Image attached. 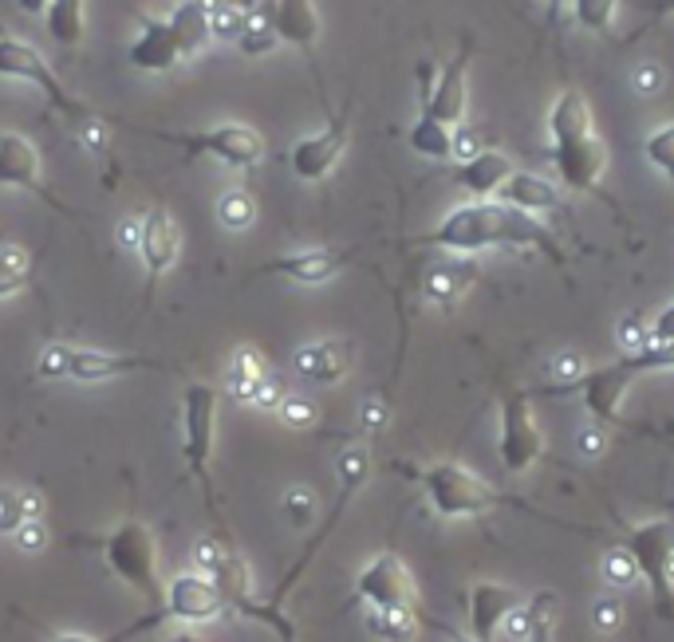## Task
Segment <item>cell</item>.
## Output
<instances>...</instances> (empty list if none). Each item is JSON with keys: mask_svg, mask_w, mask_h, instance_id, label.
Segmentation results:
<instances>
[{"mask_svg": "<svg viewBox=\"0 0 674 642\" xmlns=\"http://www.w3.org/2000/svg\"><path fill=\"white\" fill-rule=\"evenodd\" d=\"M347 134H351V103H347L320 134H308V138H300V142L288 150L292 174H296L300 182H324L339 166L343 150H347Z\"/></svg>", "mask_w": 674, "mask_h": 642, "instance_id": "9c48e42d", "label": "cell"}, {"mask_svg": "<svg viewBox=\"0 0 674 642\" xmlns=\"http://www.w3.org/2000/svg\"><path fill=\"white\" fill-rule=\"evenodd\" d=\"M406 142H410V150L418 154V158H430V162H450L454 158V142H458V134L454 127H446L442 119H434V115H418L410 130H406Z\"/></svg>", "mask_w": 674, "mask_h": 642, "instance_id": "cb8c5ba5", "label": "cell"}, {"mask_svg": "<svg viewBox=\"0 0 674 642\" xmlns=\"http://www.w3.org/2000/svg\"><path fill=\"white\" fill-rule=\"evenodd\" d=\"M71 371V347L68 343H48L40 355V379H68Z\"/></svg>", "mask_w": 674, "mask_h": 642, "instance_id": "b9f144b4", "label": "cell"}, {"mask_svg": "<svg viewBox=\"0 0 674 642\" xmlns=\"http://www.w3.org/2000/svg\"><path fill=\"white\" fill-rule=\"evenodd\" d=\"M548 134H552V166L560 182L572 193L600 197L615 209V201L600 190V178L607 174V146L596 134L592 107L580 87H564L548 111Z\"/></svg>", "mask_w": 674, "mask_h": 642, "instance_id": "7a4b0ae2", "label": "cell"}, {"mask_svg": "<svg viewBox=\"0 0 674 642\" xmlns=\"http://www.w3.org/2000/svg\"><path fill=\"white\" fill-rule=\"evenodd\" d=\"M505 205H513V209H525V213H537V209H560V193L556 186H548L544 178H533V174H513L509 182H505V190L497 193Z\"/></svg>", "mask_w": 674, "mask_h": 642, "instance_id": "484cf974", "label": "cell"}, {"mask_svg": "<svg viewBox=\"0 0 674 642\" xmlns=\"http://www.w3.org/2000/svg\"><path fill=\"white\" fill-rule=\"evenodd\" d=\"M651 343H674V304L651 323Z\"/></svg>", "mask_w": 674, "mask_h": 642, "instance_id": "f907efd6", "label": "cell"}, {"mask_svg": "<svg viewBox=\"0 0 674 642\" xmlns=\"http://www.w3.org/2000/svg\"><path fill=\"white\" fill-rule=\"evenodd\" d=\"M513 174H517V166H513V158L505 150H477L466 162L454 166L450 178H454V186L473 193L477 201H489V197H497V193L505 190V182Z\"/></svg>", "mask_w": 674, "mask_h": 642, "instance_id": "e0dca14e", "label": "cell"}, {"mask_svg": "<svg viewBox=\"0 0 674 642\" xmlns=\"http://www.w3.org/2000/svg\"><path fill=\"white\" fill-rule=\"evenodd\" d=\"M580 379H584V363H580L572 351L556 355V363H552V383L560 386V390H572Z\"/></svg>", "mask_w": 674, "mask_h": 642, "instance_id": "f6af8a7d", "label": "cell"}, {"mask_svg": "<svg viewBox=\"0 0 674 642\" xmlns=\"http://www.w3.org/2000/svg\"><path fill=\"white\" fill-rule=\"evenodd\" d=\"M284 398H288V394H284V386L265 379L261 390H257V398H253V406H257V410H280V402H284Z\"/></svg>", "mask_w": 674, "mask_h": 642, "instance_id": "c3c4849f", "label": "cell"}, {"mask_svg": "<svg viewBox=\"0 0 674 642\" xmlns=\"http://www.w3.org/2000/svg\"><path fill=\"white\" fill-rule=\"evenodd\" d=\"M355 591H359V603H367V611L414 607V583H410V572L395 552H379L375 560H367Z\"/></svg>", "mask_w": 674, "mask_h": 642, "instance_id": "30bf717a", "label": "cell"}, {"mask_svg": "<svg viewBox=\"0 0 674 642\" xmlns=\"http://www.w3.org/2000/svg\"><path fill=\"white\" fill-rule=\"evenodd\" d=\"M556 591H537L525 611H529V631L521 642H552V627H556Z\"/></svg>", "mask_w": 674, "mask_h": 642, "instance_id": "1f68e13d", "label": "cell"}, {"mask_svg": "<svg viewBox=\"0 0 674 642\" xmlns=\"http://www.w3.org/2000/svg\"><path fill=\"white\" fill-rule=\"evenodd\" d=\"M351 367V355H347V343L339 339H320V343H308L296 351V375L312 386H336Z\"/></svg>", "mask_w": 674, "mask_h": 642, "instance_id": "44dd1931", "label": "cell"}, {"mask_svg": "<svg viewBox=\"0 0 674 642\" xmlns=\"http://www.w3.org/2000/svg\"><path fill=\"white\" fill-rule=\"evenodd\" d=\"M107 564L115 568V576L131 583L138 595L154 599L158 595V548L146 524L127 520L107 536Z\"/></svg>", "mask_w": 674, "mask_h": 642, "instance_id": "52a82bcc", "label": "cell"}, {"mask_svg": "<svg viewBox=\"0 0 674 642\" xmlns=\"http://www.w3.org/2000/svg\"><path fill=\"white\" fill-rule=\"evenodd\" d=\"M20 509H24V520H40V513H44L40 493H36V489H24V493H20Z\"/></svg>", "mask_w": 674, "mask_h": 642, "instance_id": "db71d44e", "label": "cell"}, {"mask_svg": "<svg viewBox=\"0 0 674 642\" xmlns=\"http://www.w3.org/2000/svg\"><path fill=\"white\" fill-rule=\"evenodd\" d=\"M56 642H99V639H91V635H79V631H68V635H60Z\"/></svg>", "mask_w": 674, "mask_h": 642, "instance_id": "6f0895ef", "label": "cell"}, {"mask_svg": "<svg viewBox=\"0 0 674 642\" xmlns=\"http://www.w3.org/2000/svg\"><path fill=\"white\" fill-rule=\"evenodd\" d=\"M572 12L580 20V28L596 32V36H615V12H619V0H572Z\"/></svg>", "mask_w": 674, "mask_h": 642, "instance_id": "d6a6232c", "label": "cell"}, {"mask_svg": "<svg viewBox=\"0 0 674 642\" xmlns=\"http://www.w3.org/2000/svg\"><path fill=\"white\" fill-rule=\"evenodd\" d=\"M154 138L182 146L190 158L209 154L233 170H253L265 158V134L249 123H217L209 130H194V134H174V130H154Z\"/></svg>", "mask_w": 674, "mask_h": 642, "instance_id": "5b68a950", "label": "cell"}, {"mask_svg": "<svg viewBox=\"0 0 674 642\" xmlns=\"http://www.w3.org/2000/svg\"><path fill=\"white\" fill-rule=\"evenodd\" d=\"M166 611L186 627H205L225 611V595L205 572H182L166 583Z\"/></svg>", "mask_w": 674, "mask_h": 642, "instance_id": "8fae6325", "label": "cell"}, {"mask_svg": "<svg viewBox=\"0 0 674 642\" xmlns=\"http://www.w3.org/2000/svg\"><path fill=\"white\" fill-rule=\"evenodd\" d=\"M418 481L434 505V513L446 516V520H470L481 516L497 505H517L509 497H501L493 485H485L473 469L458 465V461H434L426 469H418Z\"/></svg>", "mask_w": 674, "mask_h": 642, "instance_id": "3957f363", "label": "cell"}, {"mask_svg": "<svg viewBox=\"0 0 674 642\" xmlns=\"http://www.w3.org/2000/svg\"><path fill=\"white\" fill-rule=\"evenodd\" d=\"M0 75L40 87V91L48 95V103H52L56 111L71 115V119H87V115H91L79 99H71L68 87L60 83V75L48 67V60H44L32 44H24V40H16V36H0Z\"/></svg>", "mask_w": 674, "mask_h": 642, "instance_id": "ba28073f", "label": "cell"}, {"mask_svg": "<svg viewBox=\"0 0 674 642\" xmlns=\"http://www.w3.org/2000/svg\"><path fill=\"white\" fill-rule=\"evenodd\" d=\"M359 422H363V430H383L387 426V406H379V402H367L363 406V414H359Z\"/></svg>", "mask_w": 674, "mask_h": 642, "instance_id": "f5cc1de1", "label": "cell"}, {"mask_svg": "<svg viewBox=\"0 0 674 642\" xmlns=\"http://www.w3.org/2000/svg\"><path fill=\"white\" fill-rule=\"evenodd\" d=\"M16 4H20L28 16H40V12H48V4H52V0H16Z\"/></svg>", "mask_w": 674, "mask_h": 642, "instance_id": "9f6ffc18", "label": "cell"}, {"mask_svg": "<svg viewBox=\"0 0 674 642\" xmlns=\"http://www.w3.org/2000/svg\"><path fill=\"white\" fill-rule=\"evenodd\" d=\"M32 280V253L20 245H0V300L16 296Z\"/></svg>", "mask_w": 674, "mask_h": 642, "instance_id": "4dcf8cb0", "label": "cell"}, {"mask_svg": "<svg viewBox=\"0 0 674 642\" xmlns=\"http://www.w3.org/2000/svg\"><path fill=\"white\" fill-rule=\"evenodd\" d=\"M142 367H150V363H146V359H131V355H115V351L71 347L68 379H75V383H107V379H119V375L142 371Z\"/></svg>", "mask_w": 674, "mask_h": 642, "instance_id": "603a6c76", "label": "cell"}, {"mask_svg": "<svg viewBox=\"0 0 674 642\" xmlns=\"http://www.w3.org/2000/svg\"><path fill=\"white\" fill-rule=\"evenodd\" d=\"M213 583L221 587L225 603H237L241 611H249V568H245L241 556L225 552V560L213 568Z\"/></svg>", "mask_w": 674, "mask_h": 642, "instance_id": "f546056e", "label": "cell"}, {"mask_svg": "<svg viewBox=\"0 0 674 642\" xmlns=\"http://www.w3.org/2000/svg\"><path fill=\"white\" fill-rule=\"evenodd\" d=\"M454 642H477V639H458V635H454Z\"/></svg>", "mask_w": 674, "mask_h": 642, "instance_id": "94428289", "label": "cell"}, {"mask_svg": "<svg viewBox=\"0 0 674 642\" xmlns=\"http://www.w3.org/2000/svg\"><path fill=\"white\" fill-rule=\"evenodd\" d=\"M213 12H217L213 0H182V4L166 16V24H170V32H174V40H178L182 60H194L205 44L213 40Z\"/></svg>", "mask_w": 674, "mask_h": 642, "instance_id": "ffe728a7", "label": "cell"}, {"mask_svg": "<svg viewBox=\"0 0 674 642\" xmlns=\"http://www.w3.org/2000/svg\"><path fill=\"white\" fill-rule=\"evenodd\" d=\"M83 8H87V0H52L48 4L44 20H48V32H52L56 44L75 48L83 40V28H87V12Z\"/></svg>", "mask_w": 674, "mask_h": 642, "instance_id": "83f0119b", "label": "cell"}, {"mask_svg": "<svg viewBox=\"0 0 674 642\" xmlns=\"http://www.w3.org/2000/svg\"><path fill=\"white\" fill-rule=\"evenodd\" d=\"M221 560H225V548H221L217 540H209V536H205V540L194 544V568H198V572L213 576V568H217Z\"/></svg>", "mask_w": 674, "mask_h": 642, "instance_id": "bcb514c9", "label": "cell"}, {"mask_svg": "<svg viewBox=\"0 0 674 642\" xmlns=\"http://www.w3.org/2000/svg\"><path fill=\"white\" fill-rule=\"evenodd\" d=\"M265 379H269L265 359H261L253 347H237L233 359H229V371H225V390H229L241 406H253V398H257V390H261Z\"/></svg>", "mask_w": 674, "mask_h": 642, "instance_id": "d4e9b609", "label": "cell"}, {"mask_svg": "<svg viewBox=\"0 0 674 642\" xmlns=\"http://www.w3.org/2000/svg\"><path fill=\"white\" fill-rule=\"evenodd\" d=\"M284 513L292 516V524H296V528H304V524L316 516V493H312V489H304V485L288 489V493H284Z\"/></svg>", "mask_w": 674, "mask_h": 642, "instance_id": "60d3db41", "label": "cell"}, {"mask_svg": "<svg viewBox=\"0 0 674 642\" xmlns=\"http://www.w3.org/2000/svg\"><path fill=\"white\" fill-rule=\"evenodd\" d=\"M367 631L379 642H414V635H418V615H414V607L367 611Z\"/></svg>", "mask_w": 674, "mask_h": 642, "instance_id": "f1b7e54d", "label": "cell"}, {"mask_svg": "<svg viewBox=\"0 0 674 642\" xmlns=\"http://www.w3.org/2000/svg\"><path fill=\"white\" fill-rule=\"evenodd\" d=\"M592 623H596V631H600V635H615V631H619V623H623V607H619V599L600 595V599L592 603Z\"/></svg>", "mask_w": 674, "mask_h": 642, "instance_id": "7bdbcfd3", "label": "cell"}, {"mask_svg": "<svg viewBox=\"0 0 674 642\" xmlns=\"http://www.w3.org/2000/svg\"><path fill=\"white\" fill-rule=\"evenodd\" d=\"M667 434H671V438H674V426H671V430H667Z\"/></svg>", "mask_w": 674, "mask_h": 642, "instance_id": "6125c7cd", "label": "cell"}, {"mask_svg": "<svg viewBox=\"0 0 674 642\" xmlns=\"http://www.w3.org/2000/svg\"><path fill=\"white\" fill-rule=\"evenodd\" d=\"M643 8L651 12V20H663V16H674V0H643Z\"/></svg>", "mask_w": 674, "mask_h": 642, "instance_id": "11a10c76", "label": "cell"}, {"mask_svg": "<svg viewBox=\"0 0 674 642\" xmlns=\"http://www.w3.org/2000/svg\"><path fill=\"white\" fill-rule=\"evenodd\" d=\"M619 339H623V347H627V351H639V347H647V343H651V335L643 331V323L639 320L623 323V327H619Z\"/></svg>", "mask_w": 674, "mask_h": 642, "instance_id": "681fc988", "label": "cell"}, {"mask_svg": "<svg viewBox=\"0 0 674 642\" xmlns=\"http://www.w3.org/2000/svg\"><path fill=\"white\" fill-rule=\"evenodd\" d=\"M280 40H276V32H272L269 16L261 12V16H253L241 32H237V48L245 52V56H265V52H272Z\"/></svg>", "mask_w": 674, "mask_h": 642, "instance_id": "8d00e7d4", "label": "cell"}, {"mask_svg": "<svg viewBox=\"0 0 674 642\" xmlns=\"http://www.w3.org/2000/svg\"><path fill=\"white\" fill-rule=\"evenodd\" d=\"M544 453V434H540L529 394L521 386H509L501 398V434H497V457L505 473H529Z\"/></svg>", "mask_w": 674, "mask_h": 642, "instance_id": "8992f818", "label": "cell"}, {"mask_svg": "<svg viewBox=\"0 0 674 642\" xmlns=\"http://www.w3.org/2000/svg\"><path fill=\"white\" fill-rule=\"evenodd\" d=\"M24 524V509H20V493L0 485V536H12Z\"/></svg>", "mask_w": 674, "mask_h": 642, "instance_id": "ee69618b", "label": "cell"}, {"mask_svg": "<svg viewBox=\"0 0 674 642\" xmlns=\"http://www.w3.org/2000/svg\"><path fill=\"white\" fill-rule=\"evenodd\" d=\"M548 4H552V8H564V4H568V0H548Z\"/></svg>", "mask_w": 674, "mask_h": 642, "instance_id": "91938a15", "label": "cell"}, {"mask_svg": "<svg viewBox=\"0 0 674 642\" xmlns=\"http://www.w3.org/2000/svg\"><path fill=\"white\" fill-rule=\"evenodd\" d=\"M343 264H347V253H336V249H304V253H288V257L269 260L261 272L288 276L296 284H324V280L336 276Z\"/></svg>", "mask_w": 674, "mask_h": 642, "instance_id": "7402d4cb", "label": "cell"}, {"mask_svg": "<svg viewBox=\"0 0 674 642\" xmlns=\"http://www.w3.org/2000/svg\"><path fill=\"white\" fill-rule=\"evenodd\" d=\"M276 414H280V422H284L288 430H308V426H316V406H312L308 398H296V394H288Z\"/></svg>", "mask_w": 674, "mask_h": 642, "instance_id": "f35d334b", "label": "cell"}, {"mask_svg": "<svg viewBox=\"0 0 674 642\" xmlns=\"http://www.w3.org/2000/svg\"><path fill=\"white\" fill-rule=\"evenodd\" d=\"M339 481H343V489H359L363 481H367V473H371V453L363 450V446H351V450L339 453Z\"/></svg>", "mask_w": 674, "mask_h": 642, "instance_id": "74e56055", "label": "cell"}, {"mask_svg": "<svg viewBox=\"0 0 674 642\" xmlns=\"http://www.w3.org/2000/svg\"><path fill=\"white\" fill-rule=\"evenodd\" d=\"M182 434H186V457L202 473L209 450H213V430H217V390L194 383L182 398Z\"/></svg>", "mask_w": 674, "mask_h": 642, "instance_id": "9a60e30c", "label": "cell"}, {"mask_svg": "<svg viewBox=\"0 0 674 642\" xmlns=\"http://www.w3.org/2000/svg\"><path fill=\"white\" fill-rule=\"evenodd\" d=\"M272 32L280 44H292L296 52L312 56L316 40H320V12H316V0H272L265 8Z\"/></svg>", "mask_w": 674, "mask_h": 642, "instance_id": "ac0fdd59", "label": "cell"}, {"mask_svg": "<svg viewBox=\"0 0 674 642\" xmlns=\"http://www.w3.org/2000/svg\"><path fill=\"white\" fill-rule=\"evenodd\" d=\"M576 450L584 453V457H600V453L607 450V426H600V422L584 426V430L576 434Z\"/></svg>", "mask_w": 674, "mask_h": 642, "instance_id": "7dc6e473", "label": "cell"}, {"mask_svg": "<svg viewBox=\"0 0 674 642\" xmlns=\"http://www.w3.org/2000/svg\"><path fill=\"white\" fill-rule=\"evenodd\" d=\"M627 552L647 579L659 619H674V520L659 516L647 524L627 528Z\"/></svg>", "mask_w": 674, "mask_h": 642, "instance_id": "277c9868", "label": "cell"}, {"mask_svg": "<svg viewBox=\"0 0 674 642\" xmlns=\"http://www.w3.org/2000/svg\"><path fill=\"white\" fill-rule=\"evenodd\" d=\"M501 631H505V635H509L513 642L525 639V631H529V611H525V603H521V607L509 615V619H505V627H501Z\"/></svg>", "mask_w": 674, "mask_h": 642, "instance_id": "816d5d0a", "label": "cell"}, {"mask_svg": "<svg viewBox=\"0 0 674 642\" xmlns=\"http://www.w3.org/2000/svg\"><path fill=\"white\" fill-rule=\"evenodd\" d=\"M470 56H473V40L466 36L462 40V48H458V56L450 60V64L442 67L438 75H434V83L426 87V115H434V119H442L446 127H458L462 119H466V71H470Z\"/></svg>", "mask_w": 674, "mask_h": 642, "instance_id": "4fadbf2b", "label": "cell"}, {"mask_svg": "<svg viewBox=\"0 0 674 642\" xmlns=\"http://www.w3.org/2000/svg\"><path fill=\"white\" fill-rule=\"evenodd\" d=\"M473 284V268L462 264V260H446V264H434L426 272V296L442 308H450L466 288Z\"/></svg>", "mask_w": 674, "mask_h": 642, "instance_id": "4316f807", "label": "cell"}, {"mask_svg": "<svg viewBox=\"0 0 674 642\" xmlns=\"http://www.w3.org/2000/svg\"><path fill=\"white\" fill-rule=\"evenodd\" d=\"M138 257H142V268H146L150 280L166 276L178 264V257H182V233H178L174 217L162 205H154L138 221Z\"/></svg>", "mask_w": 674, "mask_h": 642, "instance_id": "5bb4252c", "label": "cell"}, {"mask_svg": "<svg viewBox=\"0 0 674 642\" xmlns=\"http://www.w3.org/2000/svg\"><path fill=\"white\" fill-rule=\"evenodd\" d=\"M521 607V595L505 583L481 579L470 587V631L477 642H493L497 631L505 627V619Z\"/></svg>", "mask_w": 674, "mask_h": 642, "instance_id": "2e32d148", "label": "cell"}, {"mask_svg": "<svg viewBox=\"0 0 674 642\" xmlns=\"http://www.w3.org/2000/svg\"><path fill=\"white\" fill-rule=\"evenodd\" d=\"M0 186L4 190H24V193H36L44 197L52 209L68 213L52 193L44 186V166H40V150L32 138L16 134V130H4L0 134Z\"/></svg>", "mask_w": 674, "mask_h": 642, "instance_id": "7c38bea8", "label": "cell"}, {"mask_svg": "<svg viewBox=\"0 0 674 642\" xmlns=\"http://www.w3.org/2000/svg\"><path fill=\"white\" fill-rule=\"evenodd\" d=\"M127 60L138 71H150V75H162L170 67L182 64V52H178V40L170 32L166 20H154V16H142V32L138 40L127 48Z\"/></svg>", "mask_w": 674, "mask_h": 642, "instance_id": "d6986e66", "label": "cell"}, {"mask_svg": "<svg viewBox=\"0 0 674 642\" xmlns=\"http://www.w3.org/2000/svg\"><path fill=\"white\" fill-rule=\"evenodd\" d=\"M253 217H257V205H253V197H249L245 190H229L221 201H217V221H221L225 229H233V233L249 229Z\"/></svg>", "mask_w": 674, "mask_h": 642, "instance_id": "e575fe53", "label": "cell"}, {"mask_svg": "<svg viewBox=\"0 0 674 642\" xmlns=\"http://www.w3.org/2000/svg\"><path fill=\"white\" fill-rule=\"evenodd\" d=\"M410 245L442 249L454 257H477L485 249L509 245V249H540L552 264H564V249L552 241V233L540 225L533 213L513 209L505 201H470L450 209L430 233L414 237Z\"/></svg>", "mask_w": 674, "mask_h": 642, "instance_id": "6da1fadb", "label": "cell"}, {"mask_svg": "<svg viewBox=\"0 0 674 642\" xmlns=\"http://www.w3.org/2000/svg\"><path fill=\"white\" fill-rule=\"evenodd\" d=\"M600 576H604V583L607 587H615V591L635 587V579H639V564H635V556L627 552V544L604 552V560H600Z\"/></svg>", "mask_w": 674, "mask_h": 642, "instance_id": "836d02e7", "label": "cell"}, {"mask_svg": "<svg viewBox=\"0 0 674 642\" xmlns=\"http://www.w3.org/2000/svg\"><path fill=\"white\" fill-rule=\"evenodd\" d=\"M643 154H647V162L674 186V123L655 130V134L643 142Z\"/></svg>", "mask_w": 674, "mask_h": 642, "instance_id": "d590c367", "label": "cell"}, {"mask_svg": "<svg viewBox=\"0 0 674 642\" xmlns=\"http://www.w3.org/2000/svg\"><path fill=\"white\" fill-rule=\"evenodd\" d=\"M166 642H198L194 635H174V639H166Z\"/></svg>", "mask_w": 674, "mask_h": 642, "instance_id": "680465c9", "label": "cell"}, {"mask_svg": "<svg viewBox=\"0 0 674 642\" xmlns=\"http://www.w3.org/2000/svg\"><path fill=\"white\" fill-rule=\"evenodd\" d=\"M12 544H16V552H24V556H40V552L48 548V528H44V520H24V524L12 532Z\"/></svg>", "mask_w": 674, "mask_h": 642, "instance_id": "ab89813d", "label": "cell"}]
</instances>
